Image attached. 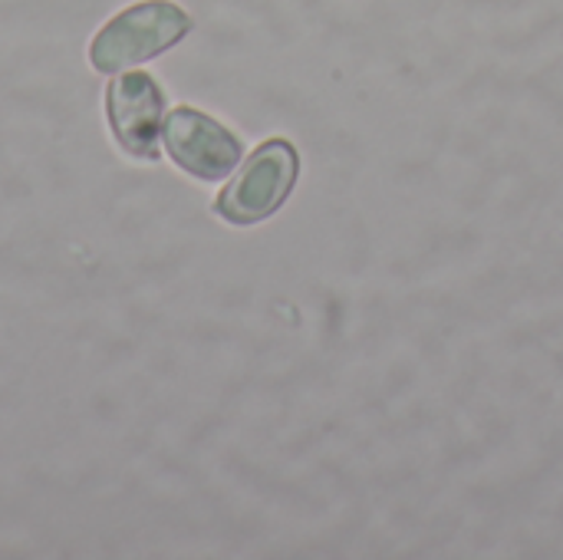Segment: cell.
Instances as JSON below:
<instances>
[{"mask_svg":"<svg viewBox=\"0 0 563 560\" xmlns=\"http://www.w3.org/2000/svg\"><path fill=\"white\" fill-rule=\"evenodd\" d=\"M165 92L148 73H125L112 79L106 89V116L115 142L125 155L155 162L158 158V132L165 125Z\"/></svg>","mask_w":563,"mask_h":560,"instance_id":"277c9868","label":"cell"},{"mask_svg":"<svg viewBox=\"0 0 563 560\" xmlns=\"http://www.w3.org/2000/svg\"><path fill=\"white\" fill-rule=\"evenodd\" d=\"M297 175H300L297 149L287 139H267L247 155L241 172L214 198V211L234 228L261 224L284 208V201L297 185Z\"/></svg>","mask_w":563,"mask_h":560,"instance_id":"7a4b0ae2","label":"cell"},{"mask_svg":"<svg viewBox=\"0 0 563 560\" xmlns=\"http://www.w3.org/2000/svg\"><path fill=\"white\" fill-rule=\"evenodd\" d=\"M191 17L172 0H142L119 10L89 43L96 73H119L168 53L191 33Z\"/></svg>","mask_w":563,"mask_h":560,"instance_id":"6da1fadb","label":"cell"},{"mask_svg":"<svg viewBox=\"0 0 563 560\" xmlns=\"http://www.w3.org/2000/svg\"><path fill=\"white\" fill-rule=\"evenodd\" d=\"M162 132H165L168 158L198 182L228 178L244 155V145L231 129H224L218 119L191 106L172 109Z\"/></svg>","mask_w":563,"mask_h":560,"instance_id":"3957f363","label":"cell"}]
</instances>
